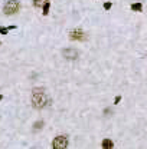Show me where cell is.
Masks as SVG:
<instances>
[{
  "instance_id": "6da1fadb",
  "label": "cell",
  "mask_w": 147,
  "mask_h": 149,
  "mask_svg": "<svg viewBox=\"0 0 147 149\" xmlns=\"http://www.w3.org/2000/svg\"><path fill=\"white\" fill-rule=\"evenodd\" d=\"M49 99L45 93V90L42 88H35L32 92V106L35 109H42L48 105Z\"/></svg>"
},
{
  "instance_id": "7a4b0ae2",
  "label": "cell",
  "mask_w": 147,
  "mask_h": 149,
  "mask_svg": "<svg viewBox=\"0 0 147 149\" xmlns=\"http://www.w3.org/2000/svg\"><path fill=\"white\" fill-rule=\"evenodd\" d=\"M19 7H20L19 1H16V0H9V1L4 4V7H3V13H4L6 16L16 14V13L19 11Z\"/></svg>"
},
{
  "instance_id": "3957f363",
  "label": "cell",
  "mask_w": 147,
  "mask_h": 149,
  "mask_svg": "<svg viewBox=\"0 0 147 149\" xmlns=\"http://www.w3.org/2000/svg\"><path fill=\"white\" fill-rule=\"evenodd\" d=\"M66 146H68V138L64 135H59L52 141V148L53 149H65Z\"/></svg>"
},
{
  "instance_id": "277c9868",
  "label": "cell",
  "mask_w": 147,
  "mask_h": 149,
  "mask_svg": "<svg viewBox=\"0 0 147 149\" xmlns=\"http://www.w3.org/2000/svg\"><path fill=\"white\" fill-rule=\"evenodd\" d=\"M62 55H64V57H65L66 60H75V59H78V50H75V49H72V47L64 49V50H62Z\"/></svg>"
},
{
  "instance_id": "5b68a950",
  "label": "cell",
  "mask_w": 147,
  "mask_h": 149,
  "mask_svg": "<svg viewBox=\"0 0 147 149\" xmlns=\"http://www.w3.org/2000/svg\"><path fill=\"white\" fill-rule=\"evenodd\" d=\"M69 39H71V40H85V39H87V34H85L81 29H77V30H71Z\"/></svg>"
},
{
  "instance_id": "8992f818",
  "label": "cell",
  "mask_w": 147,
  "mask_h": 149,
  "mask_svg": "<svg viewBox=\"0 0 147 149\" xmlns=\"http://www.w3.org/2000/svg\"><path fill=\"white\" fill-rule=\"evenodd\" d=\"M101 146H103V149H113L114 148V144H113L111 139H104L103 144H101Z\"/></svg>"
},
{
  "instance_id": "52a82bcc",
  "label": "cell",
  "mask_w": 147,
  "mask_h": 149,
  "mask_svg": "<svg viewBox=\"0 0 147 149\" xmlns=\"http://www.w3.org/2000/svg\"><path fill=\"white\" fill-rule=\"evenodd\" d=\"M131 10L133 11H142L143 10V4L142 3H133L131 4Z\"/></svg>"
},
{
  "instance_id": "ba28073f",
  "label": "cell",
  "mask_w": 147,
  "mask_h": 149,
  "mask_svg": "<svg viewBox=\"0 0 147 149\" xmlns=\"http://www.w3.org/2000/svg\"><path fill=\"white\" fill-rule=\"evenodd\" d=\"M42 7H43V11H42L43 16H48V14H49V9H51V1H46Z\"/></svg>"
},
{
  "instance_id": "9c48e42d",
  "label": "cell",
  "mask_w": 147,
  "mask_h": 149,
  "mask_svg": "<svg viewBox=\"0 0 147 149\" xmlns=\"http://www.w3.org/2000/svg\"><path fill=\"white\" fill-rule=\"evenodd\" d=\"M42 128H43V122H42V121H38V122L33 123V131H39V129H42Z\"/></svg>"
},
{
  "instance_id": "30bf717a",
  "label": "cell",
  "mask_w": 147,
  "mask_h": 149,
  "mask_svg": "<svg viewBox=\"0 0 147 149\" xmlns=\"http://www.w3.org/2000/svg\"><path fill=\"white\" fill-rule=\"evenodd\" d=\"M46 1H49V0H33V4H35V7H42Z\"/></svg>"
},
{
  "instance_id": "8fae6325",
  "label": "cell",
  "mask_w": 147,
  "mask_h": 149,
  "mask_svg": "<svg viewBox=\"0 0 147 149\" xmlns=\"http://www.w3.org/2000/svg\"><path fill=\"white\" fill-rule=\"evenodd\" d=\"M7 32H9V29H7V27L0 26V33H1V34H7Z\"/></svg>"
},
{
  "instance_id": "7c38bea8",
  "label": "cell",
  "mask_w": 147,
  "mask_h": 149,
  "mask_svg": "<svg viewBox=\"0 0 147 149\" xmlns=\"http://www.w3.org/2000/svg\"><path fill=\"white\" fill-rule=\"evenodd\" d=\"M111 6H113V4H111V1H105V3H104V9H105V10H110V9H111Z\"/></svg>"
},
{
  "instance_id": "4fadbf2b",
  "label": "cell",
  "mask_w": 147,
  "mask_h": 149,
  "mask_svg": "<svg viewBox=\"0 0 147 149\" xmlns=\"http://www.w3.org/2000/svg\"><path fill=\"white\" fill-rule=\"evenodd\" d=\"M120 100H121V96H117V98L114 99V105H118V103H120Z\"/></svg>"
},
{
  "instance_id": "5bb4252c",
  "label": "cell",
  "mask_w": 147,
  "mask_h": 149,
  "mask_svg": "<svg viewBox=\"0 0 147 149\" xmlns=\"http://www.w3.org/2000/svg\"><path fill=\"white\" fill-rule=\"evenodd\" d=\"M1 99H3V95H0V100H1Z\"/></svg>"
},
{
  "instance_id": "9a60e30c",
  "label": "cell",
  "mask_w": 147,
  "mask_h": 149,
  "mask_svg": "<svg viewBox=\"0 0 147 149\" xmlns=\"http://www.w3.org/2000/svg\"><path fill=\"white\" fill-rule=\"evenodd\" d=\"M0 44H1V42H0Z\"/></svg>"
}]
</instances>
